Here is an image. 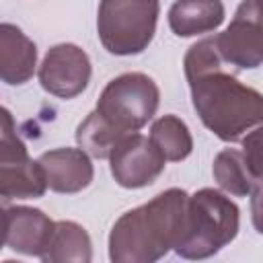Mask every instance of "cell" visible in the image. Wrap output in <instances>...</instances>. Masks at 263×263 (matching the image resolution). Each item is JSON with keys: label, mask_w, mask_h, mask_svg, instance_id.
Listing matches in <instances>:
<instances>
[{"label": "cell", "mask_w": 263, "mask_h": 263, "mask_svg": "<svg viewBox=\"0 0 263 263\" xmlns=\"http://www.w3.org/2000/svg\"><path fill=\"white\" fill-rule=\"evenodd\" d=\"M224 66L214 35L195 41L183 60L191 103L201 123L222 142H238L263 123V95Z\"/></svg>", "instance_id": "cell-1"}, {"label": "cell", "mask_w": 263, "mask_h": 263, "mask_svg": "<svg viewBox=\"0 0 263 263\" xmlns=\"http://www.w3.org/2000/svg\"><path fill=\"white\" fill-rule=\"evenodd\" d=\"M189 226V193L179 187L121 214L109 232L113 263H154L183 240Z\"/></svg>", "instance_id": "cell-2"}, {"label": "cell", "mask_w": 263, "mask_h": 263, "mask_svg": "<svg viewBox=\"0 0 263 263\" xmlns=\"http://www.w3.org/2000/svg\"><path fill=\"white\" fill-rule=\"evenodd\" d=\"M238 226V205L226 193L201 187L189 195V226L175 253L183 259L214 257L236 238Z\"/></svg>", "instance_id": "cell-3"}, {"label": "cell", "mask_w": 263, "mask_h": 263, "mask_svg": "<svg viewBox=\"0 0 263 263\" xmlns=\"http://www.w3.org/2000/svg\"><path fill=\"white\" fill-rule=\"evenodd\" d=\"M160 0H101L97 35L111 55L142 53L156 33Z\"/></svg>", "instance_id": "cell-4"}, {"label": "cell", "mask_w": 263, "mask_h": 263, "mask_svg": "<svg viewBox=\"0 0 263 263\" xmlns=\"http://www.w3.org/2000/svg\"><path fill=\"white\" fill-rule=\"evenodd\" d=\"M160 103L158 84L142 72H125L105 84L95 111L117 132H140L156 113Z\"/></svg>", "instance_id": "cell-5"}, {"label": "cell", "mask_w": 263, "mask_h": 263, "mask_svg": "<svg viewBox=\"0 0 263 263\" xmlns=\"http://www.w3.org/2000/svg\"><path fill=\"white\" fill-rule=\"evenodd\" d=\"M45 171L27 152L25 142L16 134L14 119L2 107V134H0V195L8 199H37L47 191Z\"/></svg>", "instance_id": "cell-6"}, {"label": "cell", "mask_w": 263, "mask_h": 263, "mask_svg": "<svg viewBox=\"0 0 263 263\" xmlns=\"http://www.w3.org/2000/svg\"><path fill=\"white\" fill-rule=\"evenodd\" d=\"M222 60L236 70L263 64V0H242L230 25L214 35Z\"/></svg>", "instance_id": "cell-7"}, {"label": "cell", "mask_w": 263, "mask_h": 263, "mask_svg": "<svg viewBox=\"0 0 263 263\" xmlns=\"http://www.w3.org/2000/svg\"><path fill=\"white\" fill-rule=\"evenodd\" d=\"M109 166L115 183L123 189H142L152 185L164 171L166 158L156 144L140 132L127 134L111 152Z\"/></svg>", "instance_id": "cell-8"}, {"label": "cell", "mask_w": 263, "mask_h": 263, "mask_svg": "<svg viewBox=\"0 0 263 263\" xmlns=\"http://www.w3.org/2000/svg\"><path fill=\"white\" fill-rule=\"evenodd\" d=\"M92 66L88 53L74 43H58L47 49L39 64L37 76L45 92L58 99L82 95L90 82Z\"/></svg>", "instance_id": "cell-9"}, {"label": "cell", "mask_w": 263, "mask_h": 263, "mask_svg": "<svg viewBox=\"0 0 263 263\" xmlns=\"http://www.w3.org/2000/svg\"><path fill=\"white\" fill-rule=\"evenodd\" d=\"M4 247L27 257H43L53 236L55 222L39 208L4 205Z\"/></svg>", "instance_id": "cell-10"}, {"label": "cell", "mask_w": 263, "mask_h": 263, "mask_svg": "<svg viewBox=\"0 0 263 263\" xmlns=\"http://www.w3.org/2000/svg\"><path fill=\"white\" fill-rule=\"evenodd\" d=\"M47 177V187L55 193H78L86 189L95 177L90 154L78 148H53L39 156Z\"/></svg>", "instance_id": "cell-11"}, {"label": "cell", "mask_w": 263, "mask_h": 263, "mask_svg": "<svg viewBox=\"0 0 263 263\" xmlns=\"http://www.w3.org/2000/svg\"><path fill=\"white\" fill-rule=\"evenodd\" d=\"M37 68V45L10 23L0 25V78L10 86L29 82Z\"/></svg>", "instance_id": "cell-12"}, {"label": "cell", "mask_w": 263, "mask_h": 263, "mask_svg": "<svg viewBox=\"0 0 263 263\" xmlns=\"http://www.w3.org/2000/svg\"><path fill=\"white\" fill-rule=\"evenodd\" d=\"M222 0H175L168 8V27L177 37H197L224 23Z\"/></svg>", "instance_id": "cell-13"}, {"label": "cell", "mask_w": 263, "mask_h": 263, "mask_svg": "<svg viewBox=\"0 0 263 263\" xmlns=\"http://www.w3.org/2000/svg\"><path fill=\"white\" fill-rule=\"evenodd\" d=\"M41 261H45V263H62V261L88 263V261H92V242H90L86 228L72 220L55 222L53 236H51Z\"/></svg>", "instance_id": "cell-14"}, {"label": "cell", "mask_w": 263, "mask_h": 263, "mask_svg": "<svg viewBox=\"0 0 263 263\" xmlns=\"http://www.w3.org/2000/svg\"><path fill=\"white\" fill-rule=\"evenodd\" d=\"M212 175L218 187L224 193L234 195V197L251 195L257 183V179L249 171L242 150H234V148H224L216 154L214 164H212Z\"/></svg>", "instance_id": "cell-15"}, {"label": "cell", "mask_w": 263, "mask_h": 263, "mask_svg": "<svg viewBox=\"0 0 263 263\" xmlns=\"http://www.w3.org/2000/svg\"><path fill=\"white\" fill-rule=\"evenodd\" d=\"M150 140L162 152L166 162H181L193 152V138L187 123L173 113L162 115L152 123Z\"/></svg>", "instance_id": "cell-16"}, {"label": "cell", "mask_w": 263, "mask_h": 263, "mask_svg": "<svg viewBox=\"0 0 263 263\" xmlns=\"http://www.w3.org/2000/svg\"><path fill=\"white\" fill-rule=\"evenodd\" d=\"M125 138V134L117 132L105 117L97 111H90L76 127V142L82 150H86L95 158H109L113 148Z\"/></svg>", "instance_id": "cell-17"}, {"label": "cell", "mask_w": 263, "mask_h": 263, "mask_svg": "<svg viewBox=\"0 0 263 263\" xmlns=\"http://www.w3.org/2000/svg\"><path fill=\"white\" fill-rule=\"evenodd\" d=\"M240 144H242V154L249 164V171L253 173L255 179L263 181V123L247 132Z\"/></svg>", "instance_id": "cell-18"}, {"label": "cell", "mask_w": 263, "mask_h": 263, "mask_svg": "<svg viewBox=\"0 0 263 263\" xmlns=\"http://www.w3.org/2000/svg\"><path fill=\"white\" fill-rule=\"evenodd\" d=\"M251 222L253 228L263 234V181L259 179L251 191Z\"/></svg>", "instance_id": "cell-19"}]
</instances>
